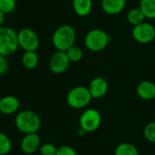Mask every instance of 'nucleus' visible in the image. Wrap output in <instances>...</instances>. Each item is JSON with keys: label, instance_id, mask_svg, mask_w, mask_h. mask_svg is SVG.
Instances as JSON below:
<instances>
[{"label": "nucleus", "instance_id": "1", "mask_svg": "<svg viewBox=\"0 0 155 155\" xmlns=\"http://www.w3.org/2000/svg\"><path fill=\"white\" fill-rule=\"evenodd\" d=\"M15 125L16 129L25 134H37L41 127V119L39 115L32 110H23L18 112L15 117Z\"/></svg>", "mask_w": 155, "mask_h": 155}, {"label": "nucleus", "instance_id": "2", "mask_svg": "<svg viewBox=\"0 0 155 155\" xmlns=\"http://www.w3.org/2000/svg\"><path fill=\"white\" fill-rule=\"evenodd\" d=\"M76 40L75 29L70 25H63L55 29L52 36V43L57 51L66 52L74 45Z\"/></svg>", "mask_w": 155, "mask_h": 155}, {"label": "nucleus", "instance_id": "3", "mask_svg": "<svg viewBox=\"0 0 155 155\" xmlns=\"http://www.w3.org/2000/svg\"><path fill=\"white\" fill-rule=\"evenodd\" d=\"M19 48L17 33L10 26L0 27V54L9 56Z\"/></svg>", "mask_w": 155, "mask_h": 155}, {"label": "nucleus", "instance_id": "4", "mask_svg": "<svg viewBox=\"0 0 155 155\" xmlns=\"http://www.w3.org/2000/svg\"><path fill=\"white\" fill-rule=\"evenodd\" d=\"M93 97L89 92L88 87L85 86H75L72 88L66 96L67 104L76 110L84 109L90 104Z\"/></svg>", "mask_w": 155, "mask_h": 155}, {"label": "nucleus", "instance_id": "5", "mask_svg": "<svg viewBox=\"0 0 155 155\" xmlns=\"http://www.w3.org/2000/svg\"><path fill=\"white\" fill-rule=\"evenodd\" d=\"M111 39V36L105 31L94 28L86 34L84 37V45L92 52H100L107 46Z\"/></svg>", "mask_w": 155, "mask_h": 155}, {"label": "nucleus", "instance_id": "6", "mask_svg": "<svg viewBox=\"0 0 155 155\" xmlns=\"http://www.w3.org/2000/svg\"><path fill=\"white\" fill-rule=\"evenodd\" d=\"M102 124V116L98 110L89 108L84 110L79 117V126L86 133H94L99 129Z\"/></svg>", "mask_w": 155, "mask_h": 155}, {"label": "nucleus", "instance_id": "7", "mask_svg": "<svg viewBox=\"0 0 155 155\" xmlns=\"http://www.w3.org/2000/svg\"><path fill=\"white\" fill-rule=\"evenodd\" d=\"M17 40L19 47L25 52L36 51L40 45V39L36 32L27 27L17 32Z\"/></svg>", "mask_w": 155, "mask_h": 155}, {"label": "nucleus", "instance_id": "8", "mask_svg": "<svg viewBox=\"0 0 155 155\" xmlns=\"http://www.w3.org/2000/svg\"><path fill=\"white\" fill-rule=\"evenodd\" d=\"M132 34L134 39L140 44H149L155 39L154 26L146 22L134 26Z\"/></svg>", "mask_w": 155, "mask_h": 155}, {"label": "nucleus", "instance_id": "9", "mask_svg": "<svg viewBox=\"0 0 155 155\" xmlns=\"http://www.w3.org/2000/svg\"><path fill=\"white\" fill-rule=\"evenodd\" d=\"M70 63L65 52L56 51L49 60V68L54 74H63L68 69Z\"/></svg>", "mask_w": 155, "mask_h": 155}, {"label": "nucleus", "instance_id": "10", "mask_svg": "<svg viewBox=\"0 0 155 155\" xmlns=\"http://www.w3.org/2000/svg\"><path fill=\"white\" fill-rule=\"evenodd\" d=\"M41 146V139L37 134H25L20 143V148L25 154H33L39 151Z\"/></svg>", "mask_w": 155, "mask_h": 155}, {"label": "nucleus", "instance_id": "11", "mask_svg": "<svg viewBox=\"0 0 155 155\" xmlns=\"http://www.w3.org/2000/svg\"><path fill=\"white\" fill-rule=\"evenodd\" d=\"M108 87L107 81L104 77L97 76L90 82L88 89L93 99H100L107 94Z\"/></svg>", "mask_w": 155, "mask_h": 155}, {"label": "nucleus", "instance_id": "12", "mask_svg": "<svg viewBox=\"0 0 155 155\" xmlns=\"http://www.w3.org/2000/svg\"><path fill=\"white\" fill-rule=\"evenodd\" d=\"M20 107L18 98L14 95H5L0 99V113L5 115L16 114Z\"/></svg>", "mask_w": 155, "mask_h": 155}, {"label": "nucleus", "instance_id": "13", "mask_svg": "<svg viewBox=\"0 0 155 155\" xmlns=\"http://www.w3.org/2000/svg\"><path fill=\"white\" fill-rule=\"evenodd\" d=\"M126 5V0H102L101 6L103 11L110 15L120 14Z\"/></svg>", "mask_w": 155, "mask_h": 155}, {"label": "nucleus", "instance_id": "14", "mask_svg": "<svg viewBox=\"0 0 155 155\" xmlns=\"http://www.w3.org/2000/svg\"><path fill=\"white\" fill-rule=\"evenodd\" d=\"M137 95L144 101H151L155 98V84L152 81H143L136 88Z\"/></svg>", "mask_w": 155, "mask_h": 155}, {"label": "nucleus", "instance_id": "15", "mask_svg": "<svg viewBox=\"0 0 155 155\" xmlns=\"http://www.w3.org/2000/svg\"><path fill=\"white\" fill-rule=\"evenodd\" d=\"M72 4L75 14L82 17L88 15L93 8L92 0H73Z\"/></svg>", "mask_w": 155, "mask_h": 155}, {"label": "nucleus", "instance_id": "16", "mask_svg": "<svg viewBox=\"0 0 155 155\" xmlns=\"http://www.w3.org/2000/svg\"><path fill=\"white\" fill-rule=\"evenodd\" d=\"M21 62L25 68H26L28 70H33L38 65L39 56H38L36 51L24 52V54L21 57Z\"/></svg>", "mask_w": 155, "mask_h": 155}, {"label": "nucleus", "instance_id": "17", "mask_svg": "<svg viewBox=\"0 0 155 155\" xmlns=\"http://www.w3.org/2000/svg\"><path fill=\"white\" fill-rule=\"evenodd\" d=\"M139 8L143 13L145 18L155 19V0H141Z\"/></svg>", "mask_w": 155, "mask_h": 155}, {"label": "nucleus", "instance_id": "18", "mask_svg": "<svg viewBox=\"0 0 155 155\" xmlns=\"http://www.w3.org/2000/svg\"><path fill=\"white\" fill-rule=\"evenodd\" d=\"M114 155H139L137 147L129 143H123L116 146Z\"/></svg>", "mask_w": 155, "mask_h": 155}, {"label": "nucleus", "instance_id": "19", "mask_svg": "<svg viewBox=\"0 0 155 155\" xmlns=\"http://www.w3.org/2000/svg\"><path fill=\"white\" fill-rule=\"evenodd\" d=\"M127 20L131 25L135 26V25H138L143 23L145 20V16H144L143 13L142 12V10L138 7V8H134L128 12Z\"/></svg>", "mask_w": 155, "mask_h": 155}, {"label": "nucleus", "instance_id": "20", "mask_svg": "<svg viewBox=\"0 0 155 155\" xmlns=\"http://www.w3.org/2000/svg\"><path fill=\"white\" fill-rule=\"evenodd\" d=\"M65 53H66L70 62H72V63H77V62L81 61L84 56L83 50L79 46H76V45H73Z\"/></svg>", "mask_w": 155, "mask_h": 155}, {"label": "nucleus", "instance_id": "21", "mask_svg": "<svg viewBox=\"0 0 155 155\" xmlns=\"http://www.w3.org/2000/svg\"><path fill=\"white\" fill-rule=\"evenodd\" d=\"M12 150V142L4 133L0 132V155L8 154Z\"/></svg>", "mask_w": 155, "mask_h": 155}, {"label": "nucleus", "instance_id": "22", "mask_svg": "<svg viewBox=\"0 0 155 155\" xmlns=\"http://www.w3.org/2000/svg\"><path fill=\"white\" fill-rule=\"evenodd\" d=\"M143 136L151 143H155V122L147 124L143 129Z\"/></svg>", "mask_w": 155, "mask_h": 155}, {"label": "nucleus", "instance_id": "23", "mask_svg": "<svg viewBox=\"0 0 155 155\" xmlns=\"http://www.w3.org/2000/svg\"><path fill=\"white\" fill-rule=\"evenodd\" d=\"M16 7L15 0H0V11L5 15L11 14Z\"/></svg>", "mask_w": 155, "mask_h": 155}, {"label": "nucleus", "instance_id": "24", "mask_svg": "<svg viewBox=\"0 0 155 155\" xmlns=\"http://www.w3.org/2000/svg\"><path fill=\"white\" fill-rule=\"evenodd\" d=\"M56 152H57V147L51 143H43L39 148L40 155H55Z\"/></svg>", "mask_w": 155, "mask_h": 155}, {"label": "nucleus", "instance_id": "25", "mask_svg": "<svg viewBox=\"0 0 155 155\" xmlns=\"http://www.w3.org/2000/svg\"><path fill=\"white\" fill-rule=\"evenodd\" d=\"M55 155H78L76 151L69 145H62L57 148Z\"/></svg>", "mask_w": 155, "mask_h": 155}, {"label": "nucleus", "instance_id": "26", "mask_svg": "<svg viewBox=\"0 0 155 155\" xmlns=\"http://www.w3.org/2000/svg\"><path fill=\"white\" fill-rule=\"evenodd\" d=\"M8 61L6 56L0 54V76L6 74L8 70Z\"/></svg>", "mask_w": 155, "mask_h": 155}, {"label": "nucleus", "instance_id": "27", "mask_svg": "<svg viewBox=\"0 0 155 155\" xmlns=\"http://www.w3.org/2000/svg\"><path fill=\"white\" fill-rule=\"evenodd\" d=\"M5 15L2 11H0V27L3 26V24L5 22Z\"/></svg>", "mask_w": 155, "mask_h": 155}, {"label": "nucleus", "instance_id": "28", "mask_svg": "<svg viewBox=\"0 0 155 155\" xmlns=\"http://www.w3.org/2000/svg\"><path fill=\"white\" fill-rule=\"evenodd\" d=\"M154 155H155V153H154Z\"/></svg>", "mask_w": 155, "mask_h": 155}]
</instances>
